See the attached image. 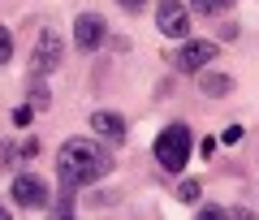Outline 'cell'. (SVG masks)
I'll use <instances>...</instances> for the list:
<instances>
[{
  "mask_svg": "<svg viewBox=\"0 0 259 220\" xmlns=\"http://www.w3.org/2000/svg\"><path fill=\"white\" fill-rule=\"evenodd\" d=\"M87 125H91L100 138H108V143H125V134H130L125 117H121V112H108V108L91 112V121H87Z\"/></svg>",
  "mask_w": 259,
  "mask_h": 220,
  "instance_id": "obj_8",
  "label": "cell"
},
{
  "mask_svg": "<svg viewBox=\"0 0 259 220\" xmlns=\"http://www.w3.org/2000/svg\"><path fill=\"white\" fill-rule=\"evenodd\" d=\"M199 156H203V160L216 156V138H199Z\"/></svg>",
  "mask_w": 259,
  "mask_h": 220,
  "instance_id": "obj_18",
  "label": "cell"
},
{
  "mask_svg": "<svg viewBox=\"0 0 259 220\" xmlns=\"http://www.w3.org/2000/svg\"><path fill=\"white\" fill-rule=\"evenodd\" d=\"M199 73H203V69H199ZM199 91L212 95V100H225V95L233 91V78H229V73H203V78H199Z\"/></svg>",
  "mask_w": 259,
  "mask_h": 220,
  "instance_id": "obj_9",
  "label": "cell"
},
{
  "mask_svg": "<svg viewBox=\"0 0 259 220\" xmlns=\"http://www.w3.org/2000/svg\"><path fill=\"white\" fill-rule=\"evenodd\" d=\"M61 52H65L61 35H56V30H39V39H35V56H30V73H35V78L52 73L56 65H61Z\"/></svg>",
  "mask_w": 259,
  "mask_h": 220,
  "instance_id": "obj_6",
  "label": "cell"
},
{
  "mask_svg": "<svg viewBox=\"0 0 259 220\" xmlns=\"http://www.w3.org/2000/svg\"><path fill=\"white\" fill-rule=\"evenodd\" d=\"M9 194H13V203H18L22 211H44L48 203V182L44 177H35V173H18L13 177V186H9Z\"/></svg>",
  "mask_w": 259,
  "mask_h": 220,
  "instance_id": "obj_4",
  "label": "cell"
},
{
  "mask_svg": "<svg viewBox=\"0 0 259 220\" xmlns=\"http://www.w3.org/2000/svg\"><path fill=\"white\" fill-rule=\"evenodd\" d=\"M216 52H221V48H216L212 39H190L186 35V43L173 52V69L177 73H199V69H207V65L216 61Z\"/></svg>",
  "mask_w": 259,
  "mask_h": 220,
  "instance_id": "obj_3",
  "label": "cell"
},
{
  "mask_svg": "<svg viewBox=\"0 0 259 220\" xmlns=\"http://www.w3.org/2000/svg\"><path fill=\"white\" fill-rule=\"evenodd\" d=\"M104 39H108V22L100 13H78L74 18V48L78 52H95V48H104Z\"/></svg>",
  "mask_w": 259,
  "mask_h": 220,
  "instance_id": "obj_7",
  "label": "cell"
},
{
  "mask_svg": "<svg viewBox=\"0 0 259 220\" xmlns=\"http://www.w3.org/2000/svg\"><path fill=\"white\" fill-rule=\"evenodd\" d=\"M156 26L168 39H186L190 35V9L182 0H156Z\"/></svg>",
  "mask_w": 259,
  "mask_h": 220,
  "instance_id": "obj_5",
  "label": "cell"
},
{
  "mask_svg": "<svg viewBox=\"0 0 259 220\" xmlns=\"http://www.w3.org/2000/svg\"><path fill=\"white\" fill-rule=\"evenodd\" d=\"M199 216L203 220H225V207H199Z\"/></svg>",
  "mask_w": 259,
  "mask_h": 220,
  "instance_id": "obj_19",
  "label": "cell"
},
{
  "mask_svg": "<svg viewBox=\"0 0 259 220\" xmlns=\"http://www.w3.org/2000/svg\"><path fill=\"white\" fill-rule=\"evenodd\" d=\"M229 5H233V0H190V9L194 13H207V18H212V13H225Z\"/></svg>",
  "mask_w": 259,
  "mask_h": 220,
  "instance_id": "obj_11",
  "label": "cell"
},
{
  "mask_svg": "<svg viewBox=\"0 0 259 220\" xmlns=\"http://www.w3.org/2000/svg\"><path fill=\"white\" fill-rule=\"evenodd\" d=\"M112 151L95 138H65L61 151H56V177H61L65 190H82V186H95L112 173Z\"/></svg>",
  "mask_w": 259,
  "mask_h": 220,
  "instance_id": "obj_1",
  "label": "cell"
},
{
  "mask_svg": "<svg viewBox=\"0 0 259 220\" xmlns=\"http://www.w3.org/2000/svg\"><path fill=\"white\" fill-rule=\"evenodd\" d=\"M22 156H26V160L39 156V143H35V138H26V143H22Z\"/></svg>",
  "mask_w": 259,
  "mask_h": 220,
  "instance_id": "obj_20",
  "label": "cell"
},
{
  "mask_svg": "<svg viewBox=\"0 0 259 220\" xmlns=\"http://www.w3.org/2000/svg\"><path fill=\"white\" fill-rule=\"evenodd\" d=\"M48 100H52V95H48V91H44V82L35 78V86H30V104H35V108H48Z\"/></svg>",
  "mask_w": 259,
  "mask_h": 220,
  "instance_id": "obj_15",
  "label": "cell"
},
{
  "mask_svg": "<svg viewBox=\"0 0 259 220\" xmlns=\"http://www.w3.org/2000/svg\"><path fill=\"white\" fill-rule=\"evenodd\" d=\"M5 216H9V207H0V220H5Z\"/></svg>",
  "mask_w": 259,
  "mask_h": 220,
  "instance_id": "obj_21",
  "label": "cell"
},
{
  "mask_svg": "<svg viewBox=\"0 0 259 220\" xmlns=\"http://www.w3.org/2000/svg\"><path fill=\"white\" fill-rule=\"evenodd\" d=\"M74 211H78V203H74V194H61V199L52 203V216H61V220H65V216H74Z\"/></svg>",
  "mask_w": 259,
  "mask_h": 220,
  "instance_id": "obj_12",
  "label": "cell"
},
{
  "mask_svg": "<svg viewBox=\"0 0 259 220\" xmlns=\"http://www.w3.org/2000/svg\"><path fill=\"white\" fill-rule=\"evenodd\" d=\"M190 147H194L190 125H164L156 134V143H151V156H156V164L164 173H182L190 164Z\"/></svg>",
  "mask_w": 259,
  "mask_h": 220,
  "instance_id": "obj_2",
  "label": "cell"
},
{
  "mask_svg": "<svg viewBox=\"0 0 259 220\" xmlns=\"http://www.w3.org/2000/svg\"><path fill=\"white\" fill-rule=\"evenodd\" d=\"M30 117H35V104H18V108H13V117H9V121H13V125L22 129V125H30Z\"/></svg>",
  "mask_w": 259,
  "mask_h": 220,
  "instance_id": "obj_13",
  "label": "cell"
},
{
  "mask_svg": "<svg viewBox=\"0 0 259 220\" xmlns=\"http://www.w3.org/2000/svg\"><path fill=\"white\" fill-rule=\"evenodd\" d=\"M9 56H13V35L9 26H0V65H9Z\"/></svg>",
  "mask_w": 259,
  "mask_h": 220,
  "instance_id": "obj_14",
  "label": "cell"
},
{
  "mask_svg": "<svg viewBox=\"0 0 259 220\" xmlns=\"http://www.w3.org/2000/svg\"><path fill=\"white\" fill-rule=\"evenodd\" d=\"M177 199H182L186 207H194V203L203 199V186L194 182V177H190V182H177Z\"/></svg>",
  "mask_w": 259,
  "mask_h": 220,
  "instance_id": "obj_10",
  "label": "cell"
},
{
  "mask_svg": "<svg viewBox=\"0 0 259 220\" xmlns=\"http://www.w3.org/2000/svg\"><path fill=\"white\" fill-rule=\"evenodd\" d=\"M238 138H242V125H229V129H225V134H221V143H225V147H233V143H238Z\"/></svg>",
  "mask_w": 259,
  "mask_h": 220,
  "instance_id": "obj_16",
  "label": "cell"
},
{
  "mask_svg": "<svg viewBox=\"0 0 259 220\" xmlns=\"http://www.w3.org/2000/svg\"><path fill=\"white\" fill-rule=\"evenodd\" d=\"M117 5H121L125 13H143V9H147V0H117Z\"/></svg>",
  "mask_w": 259,
  "mask_h": 220,
  "instance_id": "obj_17",
  "label": "cell"
}]
</instances>
